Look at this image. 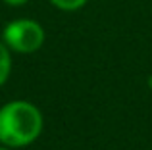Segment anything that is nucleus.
I'll use <instances>...</instances> for the list:
<instances>
[{
  "label": "nucleus",
  "instance_id": "obj_1",
  "mask_svg": "<svg viewBox=\"0 0 152 150\" xmlns=\"http://www.w3.org/2000/svg\"><path fill=\"white\" fill-rule=\"evenodd\" d=\"M42 131V114L25 100H14L0 106V144L21 148L37 141Z\"/></svg>",
  "mask_w": 152,
  "mask_h": 150
},
{
  "label": "nucleus",
  "instance_id": "obj_3",
  "mask_svg": "<svg viewBox=\"0 0 152 150\" xmlns=\"http://www.w3.org/2000/svg\"><path fill=\"white\" fill-rule=\"evenodd\" d=\"M12 71V54L4 41H0V87L8 81Z\"/></svg>",
  "mask_w": 152,
  "mask_h": 150
},
{
  "label": "nucleus",
  "instance_id": "obj_4",
  "mask_svg": "<svg viewBox=\"0 0 152 150\" xmlns=\"http://www.w3.org/2000/svg\"><path fill=\"white\" fill-rule=\"evenodd\" d=\"M89 0H50L52 6H56L62 12H75L79 8H83Z\"/></svg>",
  "mask_w": 152,
  "mask_h": 150
},
{
  "label": "nucleus",
  "instance_id": "obj_5",
  "mask_svg": "<svg viewBox=\"0 0 152 150\" xmlns=\"http://www.w3.org/2000/svg\"><path fill=\"white\" fill-rule=\"evenodd\" d=\"M6 4H10V6H23V4H27L29 0H4Z\"/></svg>",
  "mask_w": 152,
  "mask_h": 150
},
{
  "label": "nucleus",
  "instance_id": "obj_6",
  "mask_svg": "<svg viewBox=\"0 0 152 150\" xmlns=\"http://www.w3.org/2000/svg\"><path fill=\"white\" fill-rule=\"evenodd\" d=\"M0 150H14V148H10V146H6V144H0Z\"/></svg>",
  "mask_w": 152,
  "mask_h": 150
},
{
  "label": "nucleus",
  "instance_id": "obj_7",
  "mask_svg": "<svg viewBox=\"0 0 152 150\" xmlns=\"http://www.w3.org/2000/svg\"><path fill=\"white\" fill-rule=\"evenodd\" d=\"M148 85H150V89H152V77L148 79Z\"/></svg>",
  "mask_w": 152,
  "mask_h": 150
},
{
  "label": "nucleus",
  "instance_id": "obj_2",
  "mask_svg": "<svg viewBox=\"0 0 152 150\" xmlns=\"http://www.w3.org/2000/svg\"><path fill=\"white\" fill-rule=\"evenodd\" d=\"M2 41L14 52L33 54L45 44V29L39 21L29 17L12 19L2 31Z\"/></svg>",
  "mask_w": 152,
  "mask_h": 150
}]
</instances>
